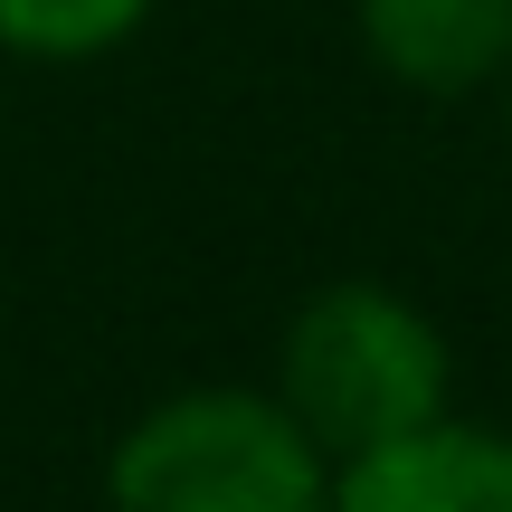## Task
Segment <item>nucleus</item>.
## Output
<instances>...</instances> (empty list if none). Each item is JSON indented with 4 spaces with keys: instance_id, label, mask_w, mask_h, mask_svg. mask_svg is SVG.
Wrapping results in <instances>:
<instances>
[{
    "instance_id": "obj_3",
    "label": "nucleus",
    "mask_w": 512,
    "mask_h": 512,
    "mask_svg": "<svg viewBox=\"0 0 512 512\" xmlns=\"http://www.w3.org/2000/svg\"><path fill=\"white\" fill-rule=\"evenodd\" d=\"M323 512H512V437L446 408L370 456H342Z\"/></svg>"
},
{
    "instance_id": "obj_1",
    "label": "nucleus",
    "mask_w": 512,
    "mask_h": 512,
    "mask_svg": "<svg viewBox=\"0 0 512 512\" xmlns=\"http://www.w3.org/2000/svg\"><path fill=\"white\" fill-rule=\"evenodd\" d=\"M332 456L275 389H171L114 437L105 512H323Z\"/></svg>"
},
{
    "instance_id": "obj_5",
    "label": "nucleus",
    "mask_w": 512,
    "mask_h": 512,
    "mask_svg": "<svg viewBox=\"0 0 512 512\" xmlns=\"http://www.w3.org/2000/svg\"><path fill=\"white\" fill-rule=\"evenodd\" d=\"M152 19V0H0V48L38 67H95Z\"/></svg>"
},
{
    "instance_id": "obj_2",
    "label": "nucleus",
    "mask_w": 512,
    "mask_h": 512,
    "mask_svg": "<svg viewBox=\"0 0 512 512\" xmlns=\"http://www.w3.org/2000/svg\"><path fill=\"white\" fill-rule=\"evenodd\" d=\"M275 399L304 418V437L332 465L446 418L456 399V351L408 294L389 285H323L275 342Z\"/></svg>"
},
{
    "instance_id": "obj_4",
    "label": "nucleus",
    "mask_w": 512,
    "mask_h": 512,
    "mask_svg": "<svg viewBox=\"0 0 512 512\" xmlns=\"http://www.w3.org/2000/svg\"><path fill=\"white\" fill-rule=\"evenodd\" d=\"M380 76L418 95H475L512 67V0H351Z\"/></svg>"
},
{
    "instance_id": "obj_6",
    "label": "nucleus",
    "mask_w": 512,
    "mask_h": 512,
    "mask_svg": "<svg viewBox=\"0 0 512 512\" xmlns=\"http://www.w3.org/2000/svg\"><path fill=\"white\" fill-rule=\"evenodd\" d=\"M503 133H512V67H503Z\"/></svg>"
}]
</instances>
